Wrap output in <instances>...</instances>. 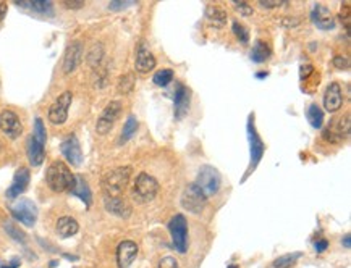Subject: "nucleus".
<instances>
[{"label": "nucleus", "instance_id": "21", "mask_svg": "<svg viewBox=\"0 0 351 268\" xmlns=\"http://www.w3.org/2000/svg\"><path fill=\"white\" fill-rule=\"evenodd\" d=\"M348 134H349V115H345V117H340L334 124H330L327 128L325 138H330L334 141V139L346 138Z\"/></svg>", "mask_w": 351, "mask_h": 268}, {"label": "nucleus", "instance_id": "15", "mask_svg": "<svg viewBox=\"0 0 351 268\" xmlns=\"http://www.w3.org/2000/svg\"><path fill=\"white\" fill-rule=\"evenodd\" d=\"M311 20L322 31H329L335 28V18L325 5H316L312 8Z\"/></svg>", "mask_w": 351, "mask_h": 268}, {"label": "nucleus", "instance_id": "37", "mask_svg": "<svg viewBox=\"0 0 351 268\" xmlns=\"http://www.w3.org/2000/svg\"><path fill=\"white\" fill-rule=\"evenodd\" d=\"M157 268H180V265L173 257L168 255V257L160 258L159 263H157Z\"/></svg>", "mask_w": 351, "mask_h": 268}, {"label": "nucleus", "instance_id": "9", "mask_svg": "<svg viewBox=\"0 0 351 268\" xmlns=\"http://www.w3.org/2000/svg\"><path fill=\"white\" fill-rule=\"evenodd\" d=\"M248 138H249V152H251L249 168L254 170L256 167H258L259 162H261V158L264 155V150H265L264 141L261 139V136L258 134V131H256V126H254V115H251L249 120H248Z\"/></svg>", "mask_w": 351, "mask_h": 268}, {"label": "nucleus", "instance_id": "11", "mask_svg": "<svg viewBox=\"0 0 351 268\" xmlns=\"http://www.w3.org/2000/svg\"><path fill=\"white\" fill-rule=\"evenodd\" d=\"M0 129L10 139H18L23 132V124L15 112L4 110L0 113Z\"/></svg>", "mask_w": 351, "mask_h": 268}, {"label": "nucleus", "instance_id": "14", "mask_svg": "<svg viewBox=\"0 0 351 268\" xmlns=\"http://www.w3.org/2000/svg\"><path fill=\"white\" fill-rule=\"evenodd\" d=\"M138 255V244L135 241H121L117 247V265L118 268H128Z\"/></svg>", "mask_w": 351, "mask_h": 268}, {"label": "nucleus", "instance_id": "28", "mask_svg": "<svg viewBox=\"0 0 351 268\" xmlns=\"http://www.w3.org/2000/svg\"><path fill=\"white\" fill-rule=\"evenodd\" d=\"M136 131H138V120L131 115V117L127 118L125 126H123L121 136H120V144H125L127 141H130L136 134Z\"/></svg>", "mask_w": 351, "mask_h": 268}, {"label": "nucleus", "instance_id": "39", "mask_svg": "<svg viewBox=\"0 0 351 268\" xmlns=\"http://www.w3.org/2000/svg\"><path fill=\"white\" fill-rule=\"evenodd\" d=\"M334 65L337 66V68L340 70H346L348 68V59H345V57H335L334 59Z\"/></svg>", "mask_w": 351, "mask_h": 268}, {"label": "nucleus", "instance_id": "35", "mask_svg": "<svg viewBox=\"0 0 351 268\" xmlns=\"http://www.w3.org/2000/svg\"><path fill=\"white\" fill-rule=\"evenodd\" d=\"M33 138L37 141V142H41V144H45V126H44V123L41 118H36L34 120V132H33Z\"/></svg>", "mask_w": 351, "mask_h": 268}, {"label": "nucleus", "instance_id": "31", "mask_svg": "<svg viewBox=\"0 0 351 268\" xmlns=\"http://www.w3.org/2000/svg\"><path fill=\"white\" fill-rule=\"evenodd\" d=\"M206 15L207 18L211 21H214V24H223L225 20H227V16L223 13V10H220L219 7H207V10H206Z\"/></svg>", "mask_w": 351, "mask_h": 268}, {"label": "nucleus", "instance_id": "26", "mask_svg": "<svg viewBox=\"0 0 351 268\" xmlns=\"http://www.w3.org/2000/svg\"><path fill=\"white\" fill-rule=\"evenodd\" d=\"M306 115H308V121H309V124L312 128L319 129L322 126V123H324V112H322V109L319 107V105L311 103Z\"/></svg>", "mask_w": 351, "mask_h": 268}, {"label": "nucleus", "instance_id": "10", "mask_svg": "<svg viewBox=\"0 0 351 268\" xmlns=\"http://www.w3.org/2000/svg\"><path fill=\"white\" fill-rule=\"evenodd\" d=\"M120 113H121V103L118 100H112L107 107L102 110L101 117L97 120V124H96V131L99 134H107L113 128L115 121L118 120Z\"/></svg>", "mask_w": 351, "mask_h": 268}, {"label": "nucleus", "instance_id": "17", "mask_svg": "<svg viewBox=\"0 0 351 268\" xmlns=\"http://www.w3.org/2000/svg\"><path fill=\"white\" fill-rule=\"evenodd\" d=\"M28 184H30V170L26 167H21L16 170L15 178L12 186L7 189V197L8 199H15L18 196H21L24 191L28 189Z\"/></svg>", "mask_w": 351, "mask_h": 268}, {"label": "nucleus", "instance_id": "6", "mask_svg": "<svg viewBox=\"0 0 351 268\" xmlns=\"http://www.w3.org/2000/svg\"><path fill=\"white\" fill-rule=\"evenodd\" d=\"M207 204V197L194 183L188 184L182 194V205L191 213H201Z\"/></svg>", "mask_w": 351, "mask_h": 268}, {"label": "nucleus", "instance_id": "42", "mask_svg": "<svg viewBox=\"0 0 351 268\" xmlns=\"http://www.w3.org/2000/svg\"><path fill=\"white\" fill-rule=\"evenodd\" d=\"M261 5L265 8H275L283 5V0H261Z\"/></svg>", "mask_w": 351, "mask_h": 268}, {"label": "nucleus", "instance_id": "48", "mask_svg": "<svg viewBox=\"0 0 351 268\" xmlns=\"http://www.w3.org/2000/svg\"><path fill=\"white\" fill-rule=\"evenodd\" d=\"M256 76H258V78H264V76H267V73H258V74H256Z\"/></svg>", "mask_w": 351, "mask_h": 268}, {"label": "nucleus", "instance_id": "47", "mask_svg": "<svg viewBox=\"0 0 351 268\" xmlns=\"http://www.w3.org/2000/svg\"><path fill=\"white\" fill-rule=\"evenodd\" d=\"M5 15H7V5L5 4H0V21L4 20Z\"/></svg>", "mask_w": 351, "mask_h": 268}, {"label": "nucleus", "instance_id": "24", "mask_svg": "<svg viewBox=\"0 0 351 268\" xmlns=\"http://www.w3.org/2000/svg\"><path fill=\"white\" fill-rule=\"evenodd\" d=\"M78 222L71 217H62L57 222V233L60 234V237H71L78 233Z\"/></svg>", "mask_w": 351, "mask_h": 268}, {"label": "nucleus", "instance_id": "22", "mask_svg": "<svg viewBox=\"0 0 351 268\" xmlns=\"http://www.w3.org/2000/svg\"><path fill=\"white\" fill-rule=\"evenodd\" d=\"M28 158H30V164L33 167H39L42 165L44 157H45V152H44V144L41 142H37L33 136L28 139Z\"/></svg>", "mask_w": 351, "mask_h": 268}, {"label": "nucleus", "instance_id": "18", "mask_svg": "<svg viewBox=\"0 0 351 268\" xmlns=\"http://www.w3.org/2000/svg\"><path fill=\"white\" fill-rule=\"evenodd\" d=\"M135 66L139 73H149L151 70H154L156 66V57L153 55L147 49L146 44H139L138 52H136V60H135Z\"/></svg>", "mask_w": 351, "mask_h": 268}, {"label": "nucleus", "instance_id": "25", "mask_svg": "<svg viewBox=\"0 0 351 268\" xmlns=\"http://www.w3.org/2000/svg\"><path fill=\"white\" fill-rule=\"evenodd\" d=\"M16 4L20 7L31 8V10L37 13H44V15H51L54 12L52 2H47V0H33V2H16Z\"/></svg>", "mask_w": 351, "mask_h": 268}, {"label": "nucleus", "instance_id": "19", "mask_svg": "<svg viewBox=\"0 0 351 268\" xmlns=\"http://www.w3.org/2000/svg\"><path fill=\"white\" fill-rule=\"evenodd\" d=\"M189 100H191V92H189V89L185 88L183 84H180L178 88H177V91H175V97H173V102H175V117L178 120H182L185 115L188 113Z\"/></svg>", "mask_w": 351, "mask_h": 268}, {"label": "nucleus", "instance_id": "7", "mask_svg": "<svg viewBox=\"0 0 351 268\" xmlns=\"http://www.w3.org/2000/svg\"><path fill=\"white\" fill-rule=\"evenodd\" d=\"M73 100V94L70 91H65L63 94H60L57 100L51 105L49 109V120L54 124H63L68 118V110L70 105Z\"/></svg>", "mask_w": 351, "mask_h": 268}, {"label": "nucleus", "instance_id": "49", "mask_svg": "<svg viewBox=\"0 0 351 268\" xmlns=\"http://www.w3.org/2000/svg\"><path fill=\"white\" fill-rule=\"evenodd\" d=\"M227 268H240V266H238V265H235V263H232V265H229Z\"/></svg>", "mask_w": 351, "mask_h": 268}, {"label": "nucleus", "instance_id": "29", "mask_svg": "<svg viewBox=\"0 0 351 268\" xmlns=\"http://www.w3.org/2000/svg\"><path fill=\"white\" fill-rule=\"evenodd\" d=\"M301 257V252H293V254H285V255H280L279 258H275L272 266L273 268H291L295 266L298 258Z\"/></svg>", "mask_w": 351, "mask_h": 268}, {"label": "nucleus", "instance_id": "27", "mask_svg": "<svg viewBox=\"0 0 351 268\" xmlns=\"http://www.w3.org/2000/svg\"><path fill=\"white\" fill-rule=\"evenodd\" d=\"M270 57V49L267 44H264L262 41H258L254 45V49L251 52V60L256 63H262Z\"/></svg>", "mask_w": 351, "mask_h": 268}, {"label": "nucleus", "instance_id": "33", "mask_svg": "<svg viewBox=\"0 0 351 268\" xmlns=\"http://www.w3.org/2000/svg\"><path fill=\"white\" fill-rule=\"evenodd\" d=\"M5 231L10 234V237L12 239H15V241H18V243H24L26 241V236H24V233L21 231L20 228H18L15 223H5Z\"/></svg>", "mask_w": 351, "mask_h": 268}, {"label": "nucleus", "instance_id": "8", "mask_svg": "<svg viewBox=\"0 0 351 268\" xmlns=\"http://www.w3.org/2000/svg\"><path fill=\"white\" fill-rule=\"evenodd\" d=\"M10 213L16 222L23 223L24 226H34L36 220H37V208L31 202V200L23 199L20 202H16L15 205L10 207Z\"/></svg>", "mask_w": 351, "mask_h": 268}, {"label": "nucleus", "instance_id": "5", "mask_svg": "<svg viewBox=\"0 0 351 268\" xmlns=\"http://www.w3.org/2000/svg\"><path fill=\"white\" fill-rule=\"evenodd\" d=\"M170 236H172L173 247L178 252L185 254L188 249V223L183 215H175L168 223Z\"/></svg>", "mask_w": 351, "mask_h": 268}, {"label": "nucleus", "instance_id": "12", "mask_svg": "<svg viewBox=\"0 0 351 268\" xmlns=\"http://www.w3.org/2000/svg\"><path fill=\"white\" fill-rule=\"evenodd\" d=\"M60 150L63 157L70 162L73 167H80L83 162V152H81V146L80 141L77 136H68L60 146Z\"/></svg>", "mask_w": 351, "mask_h": 268}, {"label": "nucleus", "instance_id": "46", "mask_svg": "<svg viewBox=\"0 0 351 268\" xmlns=\"http://www.w3.org/2000/svg\"><path fill=\"white\" fill-rule=\"evenodd\" d=\"M341 244H343L346 249H349L351 247V234H345V237L341 239Z\"/></svg>", "mask_w": 351, "mask_h": 268}, {"label": "nucleus", "instance_id": "36", "mask_svg": "<svg viewBox=\"0 0 351 268\" xmlns=\"http://www.w3.org/2000/svg\"><path fill=\"white\" fill-rule=\"evenodd\" d=\"M233 33H235L236 37H238V41H241L243 44H248L249 33H248V30H246V28L241 23H238V21L233 23Z\"/></svg>", "mask_w": 351, "mask_h": 268}, {"label": "nucleus", "instance_id": "38", "mask_svg": "<svg viewBox=\"0 0 351 268\" xmlns=\"http://www.w3.org/2000/svg\"><path fill=\"white\" fill-rule=\"evenodd\" d=\"M329 247V241L327 239H324V237H320V239H317V241L314 243V249H316V252H324L325 249Z\"/></svg>", "mask_w": 351, "mask_h": 268}, {"label": "nucleus", "instance_id": "41", "mask_svg": "<svg viewBox=\"0 0 351 268\" xmlns=\"http://www.w3.org/2000/svg\"><path fill=\"white\" fill-rule=\"evenodd\" d=\"M235 5H236V8H238V10H240L244 16H249V15L253 13V8L248 7V4H244V2H241V4L235 2Z\"/></svg>", "mask_w": 351, "mask_h": 268}, {"label": "nucleus", "instance_id": "16", "mask_svg": "<svg viewBox=\"0 0 351 268\" xmlns=\"http://www.w3.org/2000/svg\"><path fill=\"white\" fill-rule=\"evenodd\" d=\"M324 105L325 110L330 113H335L341 109L343 105V94H341V88L338 83H330L324 94Z\"/></svg>", "mask_w": 351, "mask_h": 268}, {"label": "nucleus", "instance_id": "13", "mask_svg": "<svg viewBox=\"0 0 351 268\" xmlns=\"http://www.w3.org/2000/svg\"><path fill=\"white\" fill-rule=\"evenodd\" d=\"M81 57H83V45L81 42H71L65 50L63 57V73L70 74L78 68L81 63Z\"/></svg>", "mask_w": 351, "mask_h": 268}, {"label": "nucleus", "instance_id": "43", "mask_svg": "<svg viewBox=\"0 0 351 268\" xmlns=\"http://www.w3.org/2000/svg\"><path fill=\"white\" fill-rule=\"evenodd\" d=\"M309 73H312V66L311 65H303L301 66V79H306Z\"/></svg>", "mask_w": 351, "mask_h": 268}, {"label": "nucleus", "instance_id": "1", "mask_svg": "<svg viewBox=\"0 0 351 268\" xmlns=\"http://www.w3.org/2000/svg\"><path fill=\"white\" fill-rule=\"evenodd\" d=\"M45 183L55 193H65V191H71L74 184V175L65 162L55 160L45 171Z\"/></svg>", "mask_w": 351, "mask_h": 268}, {"label": "nucleus", "instance_id": "34", "mask_svg": "<svg viewBox=\"0 0 351 268\" xmlns=\"http://www.w3.org/2000/svg\"><path fill=\"white\" fill-rule=\"evenodd\" d=\"M102 57H104V49H102V45L101 44H96L92 47V49L89 50V55H88V62L89 65L92 66H97L102 60Z\"/></svg>", "mask_w": 351, "mask_h": 268}, {"label": "nucleus", "instance_id": "44", "mask_svg": "<svg viewBox=\"0 0 351 268\" xmlns=\"http://www.w3.org/2000/svg\"><path fill=\"white\" fill-rule=\"evenodd\" d=\"M63 5L66 8H81L84 5V2H80V0H73V2H63Z\"/></svg>", "mask_w": 351, "mask_h": 268}, {"label": "nucleus", "instance_id": "4", "mask_svg": "<svg viewBox=\"0 0 351 268\" xmlns=\"http://www.w3.org/2000/svg\"><path fill=\"white\" fill-rule=\"evenodd\" d=\"M159 193V183L154 176L147 173H139L135 181V189L133 194L139 200V202H151L154 200Z\"/></svg>", "mask_w": 351, "mask_h": 268}, {"label": "nucleus", "instance_id": "23", "mask_svg": "<svg viewBox=\"0 0 351 268\" xmlns=\"http://www.w3.org/2000/svg\"><path fill=\"white\" fill-rule=\"evenodd\" d=\"M70 193L73 196L80 197L83 202L86 204V207H89L92 204V193H91V189L86 183V179H84L83 176H74V184H73Z\"/></svg>", "mask_w": 351, "mask_h": 268}, {"label": "nucleus", "instance_id": "30", "mask_svg": "<svg viewBox=\"0 0 351 268\" xmlns=\"http://www.w3.org/2000/svg\"><path fill=\"white\" fill-rule=\"evenodd\" d=\"M173 79V71L172 70H159L154 76H153V81L154 84L160 86V88H165L167 84H170Z\"/></svg>", "mask_w": 351, "mask_h": 268}, {"label": "nucleus", "instance_id": "20", "mask_svg": "<svg viewBox=\"0 0 351 268\" xmlns=\"http://www.w3.org/2000/svg\"><path fill=\"white\" fill-rule=\"evenodd\" d=\"M104 204H106L107 212L117 215L120 218H128L131 215L130 204L127 202L125 199H121L120 196L118 197H109V196H106V199H104Z\"/></svg>", "mask_w": 351, "mask_h": 268}, {"label": "nucleus", "instance_id": "3", "mask_svg": "<svg viewBox=\"0 0 351 268\" xmlns=\"http://www.w3.org/2000/svg\"><path fill=\"white\" fill-rule=\"evenodd\" d=\"M220 183H222V178H220L219 171H217V168H214L211 165H206L199 170L194 184L203 191L206 197H209V196H214V194L219 193Z\"/></svg>", "mask_w": 351, "mask_h": 268}, {"label": "nucleus", "instance_id": "40", "mask_svg": "<svg viewBox=\"0 0 351 268\" xmlns=\"http://www.w3.org/2000/svg\"><path fill=\"white\" fill-rule=\"evenodd\" d=\"M130 5H133V2H120V0H115V2H112L109 5V8L110 10H123V8H127Z\"/></svg>", "mask_w": 351, "mask_h": 268}, {"label": "nucleus", "instance_id": "2", "mask_svg": "<svg viewBox=\"0 0 351 268\" xmlns=\"http://www.w3.org/2000/svg\"><path fill=\"white\" fill-rule=\"evenodd\" d=\"M131 167H118L110 170L102 178V189L109 197H118L130 183Z\"/></svg>", "mask_w": 351, "mask_h": 268}, {"label": "nucleus", "instance_id": "45", "mask_svg": "<svg viewBox=\"0 0 351 268\" xmlns=\"http://www.w3.org/2000/svg\"><path fill=\"white\" fill-rule=\"evenodd\" d=\"M20 260H18V258H13V262L12 263H8V265H0V268H18L20 266Z\"/></svg>", "mask_w": 351, "mask_h": 268}, {"label": "nucleus", "instance_id": "32", "mask_svg": "<svg viewBox=\"0 0 351 268\" xmlns=\"http://www.w3.org/2000/svg\"><path fill=\"white\" fill-rule=\"evenodd\" d=\"M133 86H135V76H133L131 73H128V74L121 76V78H120V81H118V91L121 94H128V92H131Z\"/></svg>", "mask_w": 351, "mask_h": 268}]
</instances>
